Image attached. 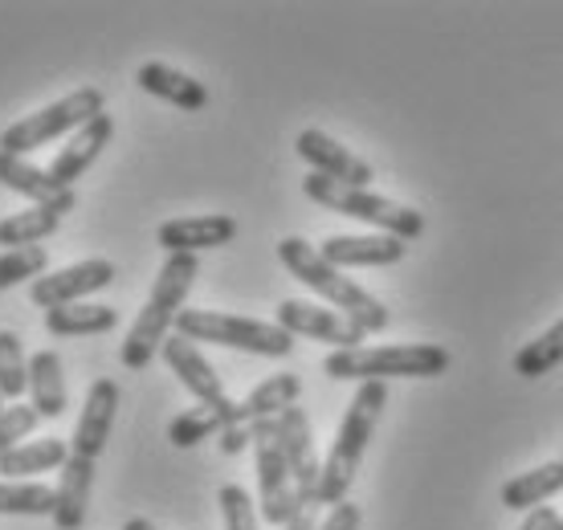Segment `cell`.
Returning <instances> with one entry per match:
<instances>
[{"instance_id": "obj_38", "label": "cell", "mask_w": 563, "mask_h": 530, "mask_svg": "<svg viewBox=\"0 0 563 530\" xmlns=\"http://www.w3.org/2000/svg\"><path fill=\"white\" fill-rule=\"evenodd\" d=\"M123 530H155V522H152V518H128V522H123Z\"/></svg>"}, {"instance_id": "obj_16", "label": "cell", "mask_w": 563, "mask_h": 530, "mask_svg": "<svg viewBox=\"0 0 563 530\" xmlns=\"http://www.w3.org/2000/svg\"><path fill=\"white\" fill-rule=\"evenodd\" d=\"M159 355H164V363L172 367V376H180V384L197 396L200 405L225 400V384L217 376V367L200 355L197 343H188V339H180V335H168L164 347H159Z\"/></svg>"}, {"instance_id": "obj_30", "label": "cell", "mask_w": 563, "mask_h": 530, "mask_svg": "<svg viewBox=\"0 0 563 530\" xmlns=\"http://www.w3.org/2000/svg\"><path fill=\"white\" fill-rule=\"evenodd\" d=\"M29 388V360L16 331H0V400H21Z\"/></svg>"}, {"instance_id": "obj_20", "label": "cell", "mask_w": 563, "mask_h": 530, "mask_svg": "<svg viewBox=\"0 0 563 530\" xmlns=\"http://www.w3.org/2000/svg\"><path fill=\"white\" fill-rule=\"evenodd\" d=\"M229 424H238V400H217V405H197L180 412V417L168 424V441L176 449H197L200 441L209 437H221Z\"/></svg>"}, {"instance_id": "obj_21", "label": "cell", "mask_w": 563, "mask_h": 530, "mask_svg": "<svg viewBox=\"0 0 563 530\" xmlns=\"http://www.w3.org/2000/svg\"><path fill=\"white\" fill-rule=\"evenodd\" d=\"M135 82H140L147 95L164 98V102L180 107V111H200V107L209 102L205 82H197L192 74L176 70V66H164V62H147V66H140Z\"/></svg>"}, {"instance_id": "obj_36", "label": "cell", "mask_w": 563, "mask_h": 530, "mask_svg": "<svg viewBox=\"0 0 563 530\" xmlns=\"http://www.w3.org/2000/svg\"><path fill=\"white\" fill-rule=\"evenodd\" d=\"M555 527H560V515L551 506H539V510H531V515L522 518L519 530H555Z\"/></svg>"}, {"instance_id": "obj_37", "label": "cell", "mask_w": 563, "mask_h": 530, "mask_svg": "<svg viewBox=\"0 0 563 530\" xmlns=\"http://www.w3.org/2000/svg\"><path fill=\"white\" fill-rule=\"evenodd\" d=\"M282 530H319V506H298V515Z\"/></svg>"}, {"instance_id": "obj_29", "label": "cell", "mask_w": 563, "mask_h": 530, "mask_svg": "<svg viewBox=\"0 0 563 530\" xmlns=\"http://www.w3.org/2000/svg\"><path fill=\"white\" fill-rule=\"evenodd\" d=\"M563 363V319L551 327V331H543L539 339H531L527 347L515 355V372H519L522 379H539L548 376L551 367H560Z\"/></svg>"}, {"instance_id": "obj_32", "label": "cell", "mask_w": 563, "mask_h": 530, "mask_svg": "<svg viewBox=\"0 0 563 530\" xmlns=\"http://www.w3.org/2000/svg\"><path fill=\"white\" fill-rule=\"evenodd\" d=\"M37 412L29 405H9L4 412H0V457L4 453H13L21 441H29V433L37 429Z\"/></svg>"}, {"instance_id": "obj_19", "label": "cell", "mask_w": 563, "mask_h": 530, "mask_svg": "<svg viewBox=\"0 0 563 530\" xmlns=\"http://www.w3.org/2000/svg\"><path fill=\"white\" fill-rule=\"evenodd\" d=\"M90 489H95V461L90 457H74L62 465V486L54 489V527L57 530H78L86 522V510H90Z\"/></svg>"}, {"instance_id": "obj_22", "label": "cell", "mask_w": 563, "mask_h": 530, "mask_svg": "<svg viewBox=\"0 0 563 530\" xmlns=\"http://www.w3.org/2000/svg\"><path fill=\"white\" fill-rule=\"evenodd\" d=\"M302 396V379L295 372H278L266 384H257L245 400L238 405V424H257V420H278L286 408L298 405Z\"/></svg>"}, {"instance_id": "obj_4", "label": "cell", "mask_w": 563, "mask_h": 530, "mask_svg": "<svg viewBox=\"0 0 563 530\" xmlns=\"http://www.w3.org/2000/svg\"><path fill=\"white\" fill-rule=\"evenodd\" d=\"M331 379H360V384H384V379H433L450 372V351L437 343H388V347H355L331 351L323 360Z\"/></svg>"}, {"instance_id": "obj_14", "label": "cell", "mask_w": 563, "mask_h": 530, "mask_svg": "<svg viewBox=\"0 0 563 530\" xmlns=\"http://www.w3.org/2000/svg\"><path fill=\"white\" fill-rule=\"evenodd\" d=\"M114 412H119V384L114 379H95L90 391H86L82 417H78V429H74L70 441L74 457L99 461V453L107 449V437H111Z\"/></svg>"}, {"instance_id": "obj_5", "label": "cell", "mask_w": 563, "mask_h": 530, "mask_svg": "<svg viewBox=\"0 0 563 530\" xmlns=\"http://www.w3.org/2000/svg\"><path fill=\"white\" fill-rule=\"evenodd\" d=\"M302 192H307L314 205H323V209L339 212V217L372 224V229H380V233H388V238H396V241H412L424 233L421 212L409 209V205H396L388 196L367 192V188L335 184V180H327V176H314V172H310L307 180H302Z\"/></svg>"}, {"instance_id": "obj_18", "label": "cell", "mask_w": 563, "mask_h": 530, "mask_svg": "<svg viewBox=\"0 0 563 530\" xmlns=\"http://www.w3.org/2000/svg\"><path fill=\"white\" fill-rule=\"evenodd\" d=\"M74 205H78V196L66 192L62 200H54V205H29L25 212L4 217V221H0V245H9V250H29V245H37V241H45L49 233H57L62 217L74 212Z\"/></svg>"}, {"instance_id": "obj_13", "label": "cell", "mask_w": 563, "mask_h": 530, "mask_svg": "<svg viewBox=\"0 0 563 530\" xmlns=\"http://www.w3.org/2000/svg\"><path fill=\"white\" fill-rule=\"evenodd\" d=\"M298 155L310 164V172L314 176H327V180L335 184H352V188H367L372 184V168H367L360 155H352L343 143H335L331 135H323V131H302L295 140Z\"/></svg>"}, {"instance_id": "obj_28", "label": "cell", "mask_w": 563, "mask_h": 530, "mask_svg": "<svg viewBox=\"0 0 563 530\" xmlns=\"http://www.w3.org/2000/svg\"><path fill=\"white\" fill-rule=\"evenodd\" d=\"M57 494L42 482H0V515L42 518L54 515Z\"/></svg>"}, {"instance_id": "obj_25", "label": "cell", "mask_w": 563, "mask_h": 530, "mask_svg": "<svg viewBox=\"0 0 563 530\" xmlns=\"http://www.w3.org/2000/svg\"><path fill=\"white\" fill-rule=\"evenodd\" d=\"M66 461H70V445L57 441V437H45V441H21L13 453L0 457V474H4V482H16V477H29V474L62 470Z\"/></svg>"}, {"instance_id": "obj_2", "label": "cell", "mask_w": 563, "mask_h": 530, "mask_svg": "<svg viewBox=\"0 0 563 530\" xmlns=\"http://www.w3.org/2000/svg\"><path fill=\"white\" fill-rule=\"evenodd\" d=\"M197 274H200V262L192 253H168V262L159 265V278H155V286H152L147 307L140 310L135 327L128 331V343L119 347L123 367L143 372V367L155 360V351L164 347V339H168L172 327H176V314L184 310V298L192 290Z\"/></svg>"}, {"instance_id": "obj_12", "label": "cell", "mask_w": 563, "mask_h": 530, "mask_svg": "<svg viewBox=\"0 0 563 530\" xmlns=\"http://www.w3.org/2000/svg\"><path fill=\"white\" fill-rule=\"evenodd\" d=\"M111 135H114L111 114H107V111L95 114V119H90L86 126H78L70 140H66V147L54 155V164L45 168V172H49V180H54L62 192H74V180H78V176H82V172L99 159L102 147L111 143Z\"/></svg>"}, {"instance_id": "obj_3", "label": "cell", "mask_w": 563, "mask_h": 530, "mask_svg": "<svg viewBox=\"0 0 563 530\" xmlns=\"http://www.w3.org/2000/svg\"><path fill=\"white\" fill-rule=\"evenodd\" d=\"M384 405H388V384H360L355 400L347 405V417L339 424V437L331 445V457L323 461V477H319V506H339L347 503L360 461L367 453V441L376 433Z\"/></svg>"}, {"instance_id": "obj_23", "label": "cell", "mask_w": 563, "mask_h": 530, "mask_svg": "<svg viewBox=\"0 0 563 530\" xmlns=\"http://www.w3.org/2000/svg\"><path fill=\"white\" fill-rule=\"evenodd\" d=\"M29 396H33V412L42 420L66 412V372H62L57 351H37L29 360Z\"/></svg>"}, {"instance_id": "obj_10", "label": "cell", "mask_w": 563, "mask_h": 530, "mask_svg": "<svg viewBox=\"0 0 563 530\" xmlns=\"http://www.w3.org/2000/svg\"><path fill=\"white\" fill-rule=\"evenodd\" d=\"M111 281H114V262H107V257H90V262L57 269V274H42V278L29 286V298H33V307L57 310V307L82 302L86 294L107 290Z\"/></svg>"}, {"instance_id": "obj_17", "label": "cell", "mask_w": 563, "mask_h": 530, "mask_svg": "<svg viewBox=\"0 0 563 530\" xmlns=\"http://www.w3.org/2000/svg\"><path fill=\"white\" fill-rule=\"evenodd\" d=\"M405 253H409V241L367 233V238H327L319 257L335 269H360V265H396Z\"/></svg>"}, {"instance_id": "obj_34", "label": "cell", "mask_w": 563, "mask_h": 530, "mask_svg": "<svg viewBox=\"0 0 563 530\" xmlns=\"http://www.w3.org/2000/svg\"><path fill=\"white\" fill-rule=\"evenodd\" d=\"M360 522H364L360 506H355V503H339V506H331V515L319 522V530H360Z\"/></svg>"}, {"instance_id": "obj_9", "label": "cell", "mask_w": 563, "mask_h": 530, "mask_svg": "<svg viewBox=\"0 0 563 530\" xmlns=\"http://www.w3.org/2000/svg\"><path fill=\"white\" fill-rule=\"evenodd\" d=\"M278 445L295 482L298 506H319V477H323V461L314 453V437H310V420L302 408H286L278 417Z\"/></svg>"}, {"instance_id": "obj_26", "label": "cell", "mask_w": 563, "mask_h": 530, "mask_svg": "<svg viewBox=\"0 0 563 530\" xmlns=\"http://www.w3.org/2000/svg\"><path fill=\"white\" fill-rule=\"evenodd\" d=\"M563 489V461H548L531 474L510 477L503 486V506L507 510H539L543 503H551Z\"/></svg>"}, {"instance_id": "obj_39", "label": "cell", "mask_w": 563, "mask_h": 530, "mask_svg": "<svg viewBox=\"0 0 563 530\" xmlns=\"http://www.w3.org/2000/svg\"><path fill=\"white\" fill-rule=\"evenodd\" d=\"M555 530H563V518H560V527H555Z\"/></svg>"}, {"instance_id": "obj_11", "label": "cell", "mask_w": 563, "mask_h": 530, "mask_svg": "<svg viewBox=\"0 0 563 530\" xmlns=\"http://www.w3.org/2000/svg\"><path fill=\"white\" fill-rule=\"evenodd\" d=\"M274 322H278L286 335H307L319 339V343H331L335 351H355L364 347V331L347 322L339 310L314 307V302H298V298H286L278 310H274Z\"/></svg>"}, {"instance_id": "obj_27", "label": "cell", "mask_w": 563, "mask_h": 530, "mask_svg": "<svg viewBox=\"0 0 563 530\" xmlns=\"http://www.w3.org/2000/svg\"><path fill=\"white\" fill-rule=\"evenodd\" d=\"M0 184H4L9 192L29 196L33 205H54V200L66 196L54 180H49V172L45 168H33V164H25L21 155H4V152H0Z\"/></svg>"}, {"instance_id": "obj_6", "label": "cell", "mask_w": 563, "mask_h": 530, "mask_svg": "<svg viewBox=\"0 0 563 530\" xmlns=\"http://www.w3.org/2000/svg\"><path fill=\"white\" fill-rule=\"evenodd\" d=\"M176 335L188 343H217V347H238L250 355H269V360H286L295 351V335H286L278 322L241 319L225 310H180Z\"/></svg>"}, {"instance_id": "obj_7", "label": "cell", "mask_w": 563, "mask_h": 530, "mask_svg": "<svg viewBox=\"0 0 563 530\" xmlns=\"http://www.w3.org/2000/svg\"><path fill=\"white\" fill-rule=\"evenodd\" d=\"M102 107H107V98H102L99 86H82V90L57 98V102L42 107L37 114L21 119V123L4 126V131H0V152L25 159L29 152H37L45 143L62 140V135H74V131L90 123L95 114H102Z\"/></svg>"}, {"instance_id": "obj_35", "label": "cell", "mask_w": 563, "mask_h": 530, "mask_svg": "<svg viewBox=\"0 0 563 530\" xmlns=\"http://www.w3.org/2000/svg\"><path fill=\"white\" fill-rule=\"evenodd\" d=\"M250 445H254V429L250 424H229L225 433H221V453H229V457Z\"/></svg>"}, {"instance_id": "obj_40", "label": "cell", "mask_w": 563, "mask_h": 530, "mask_svg": "<svg viewBox=\"0 0 563 530\" xmlns=\"http://www.w3.org/2000/svg\"><path fill=\"white\" fill-rule=\"evenodd\" d=\"M0 412H4V405H0Z\"/></svg>"}, {"instance_id": "obj_1", "label": "cell", "mask_w": 563, "mask_h": 530, "mask_svg": "<svg viewBox=\"0 0 563 530\" xmlns=\"http://www.w3.org/2000/svg\"><path fill=\"white\" fill-rule=\"evenodd\" d=\"M278 262L295 274L302 286L327 298L331 310H339L347 322H355L364 335H380L388 327V307H384L376 294H367L364 286H355L352 278H343V269L327 265L319 257V250L302 238H282L278 241Z\"/></svg>"}, {"instance_id": "obj_15", "label": "cell", "mask_w": 563, "mask_h": 530, "mask_svg": "<svg viewBox=\"0 0 563 530\" xmlns=\"http://www.w3.org/2000/svg\"><path fill=\"white\" fill-rule=\"evenodd\" d=\"M238 238V221L225 212H205V217H180V221H164L155 241L168 253H192L200 250H221Z\"/></svg>"}, {"instance_id": "obj_31", "label": "cell", "mask_w": 563, "mask_h": 530, "mask_svg": "<svg viewBox=\"0 0 563 530\" xmlns=\"http://www.w3.org/2000/svg\"><path fill=\"white\" fill-rule=\"evenodd\" d=\"M45 265H49V253H45L42 245L0 253V290H9V286H16V281H25V278L37 281L45 274Z\"/></svg>"}, {"instance_id": "obj_33", "label": "cell", "mask_w": 563, "mask_h": 530, "mask_svg": "<svg viewBox=\"0 0 563 530\" xmlns=\"http://www.w3.org/2000/svg\"><path fill=\"white\" fill-rule=\"evenodd\" d=\"M217 503H221V515H225V530H257L254 498L241 486H221Z\"/></svg>"}, {"instance_id": "obj_8", "label": "cell", "mask_w": 563, "mask_h": 530, "mask_svg": "<svg viewBox=\"0 0 563 530\" xmlns=\"http://www.w3.org/2000/svg\"><path fill=\"white\" fill-rule=\"evenodd\" d=\"M250 429H254V453H257V506H262V522L286 527L298 515V498L278 445V420H257Z\"/></svg>"}, {"instance_id": "obj_24", "label": "cell", "mask_w": 563, "mask_h": 530, "mask_svg": "<svg viewBox=\"0 0 563 530\" xmlns=\"http://www.w3.org/2000/svg\"><path fill=\"white\" fill-rule=\"evenodd\" d=\"M119 327L114 307H95V302H74V307L45 310V331L54 339H86V335H107Z\"/></svg>"}]
</instances>
